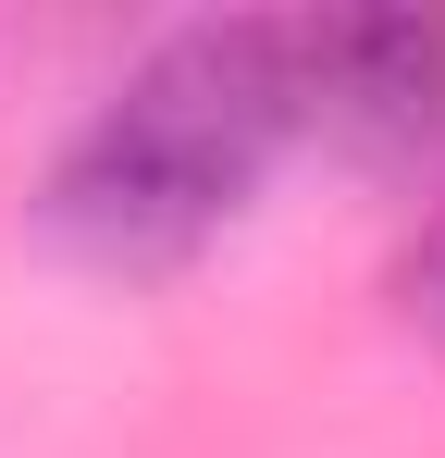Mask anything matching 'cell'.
I'll use <instances>...</instances> for the list:
<instances>
[{
  "label": "cell",
  "instance_id": "cell-1",
  "mask_svg": "<svg viewBox=\"0 0 445 458\" xmlns=\"http://www.w3.org/2000/svg\"><path fill=\"white\" fill-rule=\"evenodd\" d=\"M285 149H297L285 13L173 25L74 112V137L50 149V186H38V224L74 273L161 285L248 224V199L273 186Z\"/></svg>",
  "mask_w": 445,
  "mask_h": 458
},
{
  "label": "cell",
  "instance_id": "cell-2",
  "mask_svg": "<svg viewBox=\"0 0 445 458\" xmlns=\"http://www.w3.org/2000/svg\"><path fill=\"white\" fill-rule=\"evenodd\" d=\"M297 149L445 161V13H285Z\"/></svg>",
  "mask_w": 445,
  "mask_h": 458
},
{
  "label": "cell",
  "instance_id": "cell-3",
  "mask_svg": "<svg viewBox=\"0 0 445 458\" xmlns=\"http://www.w3.org/2000/svg\"><path fill=\"white\" fill-rule=\"evenodd\" d=\"M396 310H408V335L445 347V174L421 199V224H408V248H396Z\"/></svg>",
  "mask_w": 445,
  "mask_h": 458
}]
</instances>
